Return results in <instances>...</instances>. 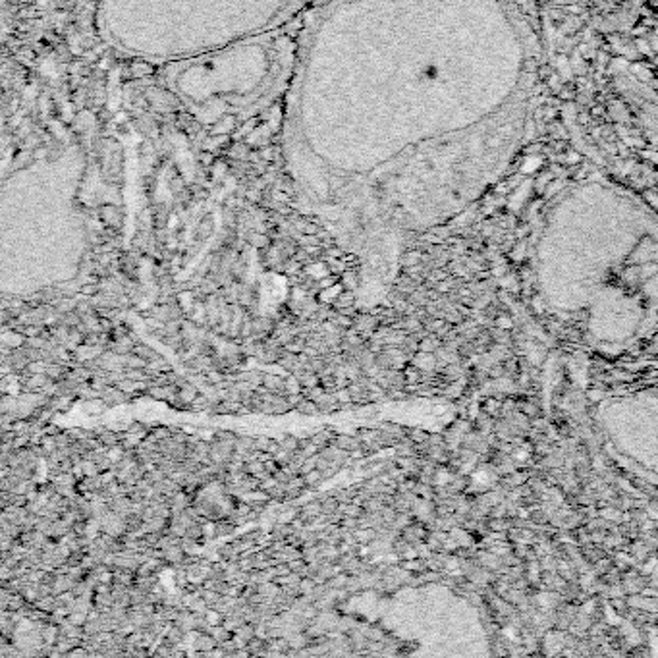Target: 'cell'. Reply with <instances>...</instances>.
<instances>
[{"instance_id": "10", "label": "cell", "mask_w": 658, "mask_h": 658, "mask_svg": "<svg viewBox=\"0 0 658 658\" xmlns=\"http://www.w3.org/2000/svg\"><path fill=\"white\" fill-rule=\"evenodd\" d=\"M234 635H236V637H242L244 641L249 643L251 639L255 637V624H249V622H246L244 626H239V628L234 631Z\"/></svg>"}, {"instance_id": "7", "label": "cell", "mask_w": 658, "mask_h": 658, "mask_svg": "<svg viewBox=\"0 0 658 658\" xmlns=\"http://www.w3.org/2000/svg\"><path fill=\"white\" fill-rule=\"evenodd\" d=\"M301 477H303V481H305V486H307V489H313V491L325 483V475H322L320 469H313V471L301 475Z\"/></svg>"}, {"instance_id": "18", "label": "cell", "mask_w": 658, "mask_h": 658, "mask_svg": "<svg viewBox=\"0 0 658 658\" xmlns=\"http://www.w3.org/2000/svg\"><path fill=\"white\" fill-rule=\"evenodd\" d=\"M43 432H45V434H51V436H58L60 432H64V429L51 421V423H47V425H43Z\"/></svg>"}, {"instance_id": "17", "label": "cell", "mask_w": 658, "mask_h": 658, "mask_svg": "<svg viewBox=\"0 0 658 658\" xmlns=\"http://www.w3.org/2000/svg\"><path fill=\"white\" fill-rule=\"evenodd\" d=\"M317 462H319V454H315V456H309L305 463H303V467H301V475L309 473V471H313V469H317Z\"/></svg>"}, {"instance_id": "12", "label": "cell", "mask_w": 658, "mask_h": 658, "mask_svg": "<svg viewBox=\"0 0 658 658\" xmlns=\"http://www.w3.org/2000/svg\"><path fill=\"white\" fill-rule=\"evenodd\" d=\"M280 448L282 450H286V452H298L299 450V436H294V434H286V438L280 443Z\"/></svg>"}, {"instance_id": "16", "label": "cell", "mask_w": 658, "mask_h": 658, "mask_svg": "<svg viewBox=\"0 0 658 658\" xmlns=\"http://www.w3.org/2000/svg\"><path fill=\"white\" fill-rule=\"evenodd\" d=\"M270 444H272V438H270V436H265V434L255 436V450H259V452H268Z\"/></svg>"}, {"instance_id": "13", "label": "cell", "mask_w": 658, "mask_h": 658, "mask_svg": "<svg viewBox=\"0 0 658 658\" xmlns=\"http://www.w3.org/2000/svg\"><path fill=\"white\" fill-rule=\"evenodd\" d=\"M126 367H132V369H145L147 367V361L139 355H135L134 351L126 355Z\"/></svg>"}, {"instance_id": "11", "label": "cell", "mask_w": 658, "mask_h": 658, "mask_svg": "<svg viewBox=\"0 0 658 658\" xmlns=\"http://www.w3.org/2000/svg\"><path fill=\"white\" fill-rule=\"evenodd\" d=\"M178 394H180V396H182V398H184V400L187 401L189 406H191V401L196 400L197 396H199V388H197L193 382H189V384H185L184 388H180V390H178Z\"/></svg>"}, {"instance_id": "5", "label": "cell", "mask_w": 658, "mask_h": 658, "mask_svg": "<svg viewBox=\"0 0 658 658\" xmlns=\"http://www.w3.org/2000/svg\"><path fill=\"white\" fill-rule=\"evenodd\" d=\"M360 277H361L360 270H350V268H346V272L340 277V280H342V288L357 290L360 288V282H361Z\"/></svg>"}, {"instance_id": "6", "label": "cell", "mask_w": 658, "mask_h": 658, "mask_svg": "<svg viewBox=\"0 0 658 658\" xmlns=\"http://www.w3.org/2000/svg\"><path fill=\"white\" fill-rule=\"evenodd\" d=\"M132 351H134L135 355H139V357H143V360L147 361V363H149V361L156 360V357H161V353H158V351H154L153 348H149V346H147V344H143V342H139V344H135L134 350H132Z\"/></svg>"}, {"instance_id": "1", "label": "cell", "mask_w": 658, "mask_h": 658, "mask_svg": "<svg viewBox=\"0 0 658 658\" xmlns=\"http://www.w3.org/2000/svg\"><path fill=\"white\" fill-rule=\"evenodd\" d=\"M101 398H103L104 403H106L108 408H114V406H120V403H126V401L134 400L130 394H126V392L120 390V388H118V386H114V384H110V386H106V388H104Z\"/></svg>"}, {"instance_id": "9", "label": "cell", "mask_w": 658, "mask_h": 658, "mask_svg": "<svg viewBox=\"0 0 658 658\" xmlns=\"http://www.w3.org/2000/svg\"><path fill=\"white\" fill-rule=\"evenodd\" d=\"M99 440H101L103 446H106V448H113L116 444H120V432L113 431V429H106V431L99 436Z\"/></svg>"}, {"instance_id": "8", "label": "cell", "mask_w": 658, "mask_h": 658, "mask_svg": "<svg viewBox=\"0 0 658 658\" xmlns=\"http://www.w3.org/2000/svg\"><path fill=\"white\" fill-rule=\"evenodd\" d=\"M234 531H236V525L232 524L230 517H224V519H218V521H216V537L232 535Z\"/></svg>"}, {"instance_id": "14", "label": "cell", "mask_w": 658, "mask_h": 658, "mask_svg": "<svg viewBox=\"0 0 658 658\" xmlns=\"http://www.w3.org/2000/svg\"><path fill=\"white\" fill-rule=\"evenodd\" d=\"M301 390H303V386H301V382L298 381V377L290 375L288 379H286V394H298V392Z\"/></svg>"}, {"instance_id": "4", "label": "cell", "mask_w": 658, "mask_h": 658, "mask_svg": "<svg viewBox=\"0 0 658 658\" xmlns=\"http://www.w3.org/2000/svg\"><path fill=\"white\" fill-rule=\"evenodd\" d=\"M296 412L299 415H307V417H317L320 413L319 410V403L315 400H311V398H303V400L299 401L298 406H296Z\"/></svg>"}, {"instance_id": "2", "label": "cell", "mask_w": 658, "mask_h": 658, "mask_svg": "<svg viewBox=\"0 0 658 658\" xmlns=\"http://www.w3.org/2000/svg\"><path fill=\"white\" fill-rule=\"evenodd\" d=\"M263 386L268 392H277V394H286V379L278 377V373H263ZM288 396V394H286Z\"/></svg>"}, {"instance_id": "19", "label": "cell", "mask_w": 658, "mask_h": 658, "mask_svg": "<svg viewBox=\"0 0 658 658\" xmlns=\"http://www.w3.org/2000/svg\"><path fill=\"white\" fill-rule=\"evenodd\" d=\"M342 527H346V529H351V531H355L357 529V517H350V515H344L342 517V521H340Z\"/></svg>"}, {"instance_id": "3", "label": "cell", "mask_w": 658, "mask_h": 658, "mask_svg": "<svg viewBox=\"0 0 658 658\" xmlns=\"http://www.w3.org/2000/svg\"><path fill=\"white\" fill-rule=\"evenodd\" d=\"M332 305L338 311L342 307H351V305H357V296H355V290H340V294L332 299Z\"/></svg>"}, {"instance_id": "15", "label": "cell", "mask_w": 658, "mask_h": 658, "mask_svg": "<svg viewBox=\"0 0 658 658\" xmlns=\"http://www.w3.org/2000/svg\"><path fill=\"white\" fill-rule=\"evenodd\" d=\"M320 386H322L327 392H336L338 390V386H336V377H334V375H325V377H320Z\"/></svg>"}]
</instances>
